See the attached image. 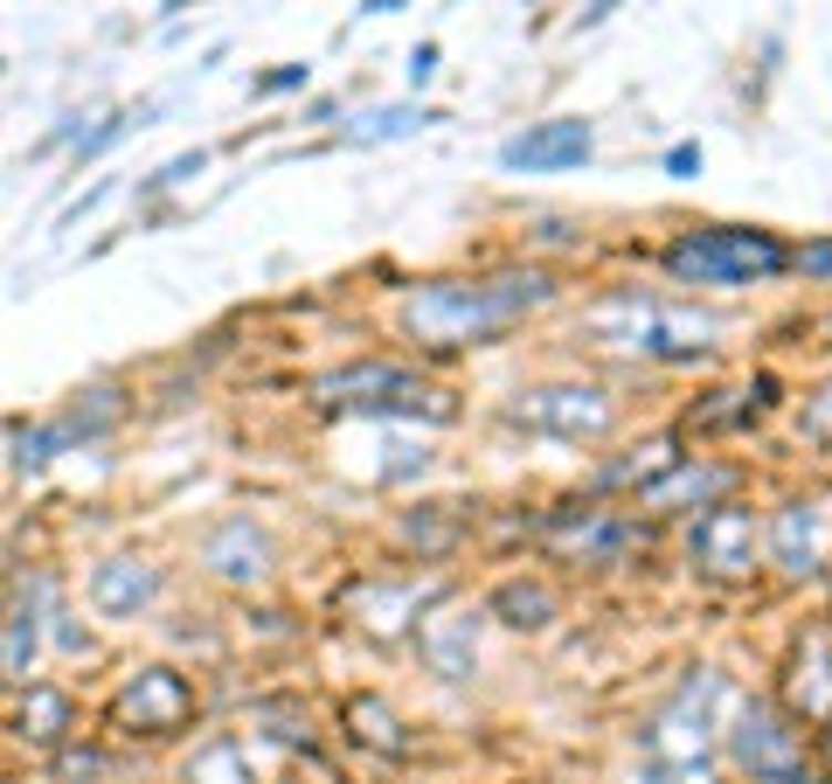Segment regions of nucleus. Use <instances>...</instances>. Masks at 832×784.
<instances>
[{"mask_svg":"<svg viewBox=\"0 0 832 784\" xmlns=\"http://www.w3.org/2000/svg\"><path fill=\"white\" fill-rule=\"evenodd\" d=\"M63 729H70V694L29 688V701L14 709V736H29V743H63Z\"/></svg>","mask_w":832,"mask_h":784,"instance_id":"nucleus-19","label":"nucleus"},{"mask_svg":"<svg viewBox=\"0 0 832 784\" xmlns=\"http://www.w3.org/2000/svg\"><path fill=\"white\" fill-rule=\"evenodd\" d=\"M430 389L409 382V369H396V361H354V369H333L320 375V403H354V410H430V416H451V403H424Z\"/></svg>","mask_w":832,"mask_h":784,"instance_id":"nucleus-5","label":"nucleus"},{"mask_svg":"<svg viewBox=\"0 0 832 784\" xmlns=\"http://www.w3.org/2000/svg\"><path fill=\"white\" fill-rule=\"evenodd\" d=\"M666 174H673V180H694V174H700V146H673V153H666Z\"/></svg>","mask_w":832,"mask_h":784,"instance_id":"nucleus-30","label":"nucleus"},{"mask_svg":"<svg viewBox=\"0 0 832 784\" xmlns=\"http://www.w3.org/2000/svg\"><path fill=\"white\" fill-rule=\"evenodd\" d=\"M590 146H596L590 118H541V125H528V133L500 140V167L507 174H562V167L590 161Z\"/></svg>","mask_w":832,"mask_h":784,"instance_id":"nucleus-8","label":"nucleus"},{"mask_svg":"<svg viewBox=\"0 0 832 784\" xmlns=\"http://www.w3.org/2000/svg\"><path fill=\"white\" fill-rule=\"evenodd\" d=\"M201 563L216 569L222 584H257V577L271 569V541H264V528H250V514H229L222 528L208 535Z\"/></svg>","mask_w":832,"mask_h":784,"instance_id":"nucleus-13","label":"nucleus"},{"mask_svg":"<svg viewBox=\"0 0 832 784\" xmlns=\"http://www.w3.org/2000/svg\"><path fill=\"white\" fill-rule=\"evenodd\" d=\"M188 709H195V694H188V681L167 673V667H139L133 681H125V694H118V722L146 729V736L180 729V722H188Z\"/></svg>","mask_w":832,"mask_h":784,"instance_id":"nucleus-10","label":"nucleus"},{"mask_svg":"<svg viewBox=\"0 0 832 784\" xmlns=\"http://www.w3.org/2000/svg\"><path fill=\"white\" fill-rule=\"evenodd\" d=\"M687 548H694V563L715 569V577H749V569H757V514L749 507H708L694 520Z\"/></svg>","mask_w":832,"mask_h":784,"instance_id":"nucleus-9","label":"nucleus"},{"mask_svg":"<svg viewBox=\"0 0 832 784\" xmlns=\"http://www.w3.org/2000/svg\"><path fill=\"white\" fill-rule=\"evenodd\" d=\"M188 784H257V777H250V756L237 736H208L188 756Z\"/></svg>","mask_w":832,"mask_h":784,"instance_id":"nucleus-18","label":"nucleus"},{"mask_svg":"<svg viewBox=\"0 0 832 784\" xmlns=\"http://www.w3.org/2000/svg\"><path fill=\"white\" fill-rule=\"evenodd\" d=\"M617 14V0H583V14H576V29H596V21H611Z\"/></svg>","mask_w":832,"mask_h":784,"instance_id":"nucleus-32","label":"nucleus"},{"mask_svg":"<svg viewBox=\"0 0 832 784\" xmlns=\"http://www.w3.org/2000/svg\"><path fill=\"white\" fill-rule=\"evenodd\" d=\"M721 701V681L715 673H700V681H687L680 688V701L659 715V729H653V750L659 756H673L687 777H700V764H708V743H715V729H708V709Z\"/></svg>","mask_w":832,"mask_h":784,"instance_id":"nucleus-7","label":"nucleus"},{"mask_svg":"<svg viewBox=\"0 0 832 784\" xmlns=\"http://www.w3.org/2000/svg\"><path fill=\"white\" fill-rule=\"evenodd\" d=\"M825 556V528H819V501H791L770 520V563H784L791 577H812Z\"/></svg>","mask_w":832,"mask_h":784,"instance_id":"nucleus-15","label":"nucleus"},{"mask_svg":"<svg viewBox=\"0 0 832 784\" xmlns=\"http://www.w3.org/2000/svg\"><path fill=\"white\" fill-rule=\"evenodd\" d=\"M791 265V250L770 229H694L666 244V271L680 285H763Z\"/></svg>","mask_w":832,"mask_h":784,"instance_id":"nucleus-3","label":"nucleus"},{"mask_svg":"<svg viewBox=\"0 0 832 784\" xmlns=\"http://www.w3.org/2000/svg\"><path fill=\"white\" fill-rule=\"evenodd\" d=\"M728 750H736V764L757 777V784H812L798 729L777 715L770 701H742V709H736V729H728Z\"/></svg>","mask_w":832,"mask_h":784,"instance_id":"nucleus-4","label":"nucleus"},{"mask_svg":"<svg viewBox=\"0 0 832 784\" xmlns=\"http://www.w3.org/2000/svg\"><path fill=\"white\" fill-rule=\"evenodd\" d=\"M403 0H361V14H396Z\"/></svg>","mask_w":832,"mask_h":784,"instance_id":"nucleus-33","label":"nucleus"},{"mask_svg":"<svg viewBox=\"0 0 832 784\" xmlns=\"http://www.w3.org/2000/svg\"><path fill=\"white\" fill-rule=\"evenodd\" d=\"M430 597H437V584H424V590H416V584H361L354 590V611L368 618L375 632H396V625H409Z\"/></svg>","mask_w":832,"mask_h":784,"instance_id":"nucleus-17","label":"nucleus"},{"mask_svg":"<svg viewBox=\"0 0 832 784\" xmlns=\"http://www.w3.org/2000/svg\"><path fill=\"white\" fill-rule=\"evenodd\" d=\"M29 660H35V605H14L8 611V681H29Z\"/></svg>","mask_w":832,"mask_h":784,"instance_id":"nucleus-23","label":"nucleus"},{"mask_svg":"<svg viewBox=\"0 0 832 784\" xmlns=\"http://www.w3.org/2000/svg\"><path fill=\"white\" fill-rule=\"evenodd\" d=\"M513 424L528 431H549V437H596L611 431V396L590 382H562V389H520V396L507 403Z\"/></svg>","mask_w":832,"mask_h":784,"instance_id":"nucleus-6","label":"nucleus"},{"mask_svg":"<svg viewBox=\"0 0 832 784\" xmlns=\"http://www.w3.org/2000/svg\"><path fill=\"white\" fill-rule=\"evenodd\" d=\"M118 416V403H112V389H97V403L84 410V403H70L56 424H29V431H14V473H35V465H49L63 452V444H76V437H97L104 424Z\"/></svg>","mask_w":832,"mask_h":784,"instance_id":"nucleus-11","label":"nucleus"},{"mask_svg":"<svg viewBox=\"0 0 832 784\" xmlns=\"http://www.w3.org/2000/svg\"><path fill=\"white\" fill-rule=\"evenodd\" d=\"M153 597H160V569L139 563V556H112V563H97V577H91V605L104 618H133L146 611Z\"/></svg>","mask_w":832,"mask_h":784,"instance_id":"nucleus-14","label":"nucleus"},{"mask_svg":"<svg viewBox=\"0 0 832 784\" xmlns=\"http://www.w3.org/2000/svg\"><path fill=\"white\" fill-rule=\"evenodd\" d=\"M555 285L549 271H492V278H430L403 299V327L416 341H437V348H465V341H486L513 320H528L534 306H549Z\"/></svg>","mask_w":832,"mask_h":784,"instance_id":"nucleus-1","label":"nucleus"},{"mask_svg":"<svg viewBox=\"0 0 832 784\" xmlns=\"http://www.w3.org/2000/svg\"><path fill=\"white\" fill-rule=\"evenodd\" d=\"M133 125H146V112H112V118L97 125V133L76 140V161H97V153H104V146H118L125 133H133Z\"/></svg>","mask_w":832,"mask_h":784,"instance_id":"nucleus-25","label":"nucleus"},{"mask_svg":"<svg viewBox=\"0 0 832 784\" xmlns=\"http://www.w3.org/2000/svg\"><path fill=\"white\" fill-rule=\"evenodd\" d=\"M549 535L569 548V556H583V563H617L624 548H638L645 528L638 520H611V514H596V507H569L549 520Z\"/></svg>","mask_w":832,"mask_h":784,"instance_id":"nucleus-12","label":"nucleus"},{"mask_svg":"<svg viewBox=\"0 0 832 784\" xmlns=\"http://www.w3.org/2000/svg\"><path fill=\"white\" fill-rule=\"evenodd\" d=\"M819 431H832V389H825V403H819V416H812Z\"/></svg>","mask_w":832,"mask_h":784,"instance_id":"nucleus-34","label":"nucleus"},{"mask_svg":"<svg viewBox=\"0 0 832 784\" xmlns=\"http://www.w3.org/2000/svg\"><path fill=\"white\" fill-rule=\"evenodd\" d=\"M437 76V42H416L409 49V84H430Z\"/></svg>","mask_w":832,"mask_h":784,"instance_id":"nucleus-28","label":"nucleus"},{"mask_svg":"<svg viewBox=\"0 0 832 784\" xmlns=\"http://www.w3.org/2000/svg\"><path fill=\"white\" fill-rule=\"evenodd\" d=\"M299 84H305V63H284V70H271V76H257V91H264V97H271V91H299Z\"/></svg>","mask_w":832,"mask_h":784,"instance_id":"nucleus-29","label":"nucleus"},{"mask_svg":"<svg viewBox=\"0 0 832 784\" xmlns=\"http://www.w3.org/2000/svg\"><path fill=\"white\" fill-rule=\"evenodd\" d=\"M424 660L445 673V681H465L472 673V660H479V639H472V618H458V611H445V618H424Z\"/></svg>","mask_w":832,"mask_h":784,"instance_id":"nucleus-16","label":"nucleus"},{"mask_svg":"<svg viewBox=\"0 0 832 784\" xmlns=\"http://www.w3.org/2000/svg\"><path fill=\"white\" fill-rule=\"evenodd\" d=\"M195 174H201V153H180V161H167L153 174V188H180V180H195Z\"/></svg>","mask_w":832,"mask_h":784,"instance_id":"nucleus-26","label":"nucleus"},{"mask_svg":"<svg viewBox=\"0 0 832 784\" xmlns=\"http://www.w3.org/2000/svg\"><path fill=\"white\" fill-rule=\"evenodd\" d=\"M645 452H653V458H645V465H673V444H645ZM604 479H611V486H617V479H638V458H624V465H611Z\"/></svg>","mask_w":832,"mask_h":784,"instance_id":"nucleus-27","label":"nucleus"},{"mask_svg":"<svg viewBox=\"0 0 832 784\" xmlns=\"http://www.w3.org/2000/svg\"><path fill=\"white\" fill-rule=\"evenodd\" d=\"M347 722H354V736H368L375 750H388V756L403 750V729H396V715H388L382 701H354V709H347Z\"/></svg>","mask_w":832,"mask_h":784,"instance_id":"nucleus-24","label":"nucleus"},{"mask_svg":"<svg viewBox=\"0 0 832 784\" xmlns=\"http://www.w3.org/2000/svg\"><path fill=\"white\" fill-rule=\"evenodd\" d=\"M583 333L604 348H624V354H700L715 320L687 306H666V299H645V292H611L604 306L583 312Z\"/></svg>","mask_w":832,"mask_h":784,"instance_id":"nucleus-2","label":"nucleus"},{"mask_svg":"<svg viewBox=\"0 0 832 784\" xmlns=\"http://www.w3.org/2000/svg\"><path fill=\"white\" fill-rule=\"evenodd\" d=\"M715 493H728V473L721 465H708V473H673L659 486H645V507H680V501H715Z\"/></svg>","mask_w":832,"mask_h":784,"instance_id":"nucleus-22","label":"nucleus"},{"mask_svg":"<svg viewBox=\"0 0 832 784\" xmlns=\"http://www.w3.org/2000/svg\"><path fill=\"white\" fill-rule=\"evenodd\" d=\"M167 8H180V0H167Z\"/></svg>","mask_w":832,"mask_h":784,"instance_id":"nucleus-35","label":"nucleus"},{"mask_svg":"<svg viewBox=\"0 0 832 784\" xmlns=\"http://www.w3.org/2000/svg\"><path fill=\"white\" fill-rule=\"evenodd\" d=\"M424 125H430V112H416V104H382V112H361L347 125V140L375 146V140H409V133H424Z\"/></svg>","mask_w":832,"mask_h":784,"instance_id":"nucleus-21","label":"nucleus"},{"mask_svg":"<svg viewBox=\"0 0 832 784\" xmlns=\"http://www.w3.org/2000/svg\"><path fill=\"white\" fill-rule=\"evenodd\" d=\"M798 265H804V271H812V278H832V244H812V250H804V257H798Z\"/></svg>","mask_w":832,"mask_h":784,"instance_id":"nucleus-31","label":"nucleus"},{"mask_svg":"<svg viewBox=\"0 0 832 784\" xmlns=\"http://www.w3.org/2000/svg\"><path fill=\"white\" fill-rule=\"evenodd\" d=\"M492 611H500L513 632H541V625L555 618V597L541 590V584H500V590H492Z\"/></svg>","mask_w":832,"mask_h":784,"instance_id":"nucleus-20","label":"nucleus"}]
</instances>
